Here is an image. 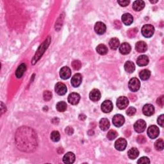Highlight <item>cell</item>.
Wrapping results in <instances>:
<instances>
[{"mask_svg":"<svg viewBox=\"0 0 164 164\" xmlns=\"http://www.w3.org/2000/svg\"><path fill=\"white\" fill-rule=\"evenodd\" d=\"M15 141L19 150L30 153L37 146V137L35 132L28 127L19 128L15 133Z\"/></svg>","mask_w":164,"mask_h":164,"instance_id":"1","label":"cell"},{"mask_svg":"<svg viewBox=\"0 0 164 164\" xmlns=\"http://www.w3.org/2000/svg\"><path fill=\"white\" fill-rule=\"evenodd\" d=\"M50 41H51V38L50 37H48L46 39V41L42 43V44L39 47V48L38 49L37 52H36V53L33 58V60H32L33 64H35V63L37 62L40 58H41L44 53L45 50L47 48V47L49 46Z\"/></svg>","mask_w":164,"mask_h":164,"instance_id":"2","label":"cell"},{"mask_svg":"<svg viewBox=\"0 0 164 164\" xmlns=\"http://www.w3.org/2000/svg\"><path fill=\"white\" fill-rule=\"evenodd\" d=\"M142 34L146 38L151 37L155 32L154 26L151 25H145L142 28Z\"/></svg>","mask_w":164,"mask_h":164,"instance_id":"3","label":"cell"},{"mask_svg":"<svg viewBox=\"0 0 164 164\" xmlns=\"http://www.w3.org/2000/svg\"><path fill=\"white\" fill-rule=\"evenodd\" d=\"M141 87V82L137 78H131L128 83V87L131 91L137 92Z\"/></svg>","mask_w":164,"mask_h":164,"instance_id":"4","label":"cell"},{"mask_svg":"<svg viewBox=\"0 0 164 164\" xmlns=\"http://www.w3.org/2000/svg\"><path fill=\"white\" fill-rule=\"evenodd\" d=\"M159 133H160L159 128L155 125L150 126L147 130V135L149 136V137L151 139H154L158 137Z\"/></svg>","mask_w":164,"mask_h":164,"instance_id":"5","label":"cell"},{"mask_svg":"<svg viewBox=\"0 0 164 164\" xmlns=\"http://www.w3.org/2000/svg\"><path fill=\"white\" fill-rule=\"evenodd\" d=\"M146 128V122L142 119H139L135 123L134 129L136 132L140 133L144 131Z\"/></svg>","mask_w":164,"mask_h":164,"instance_id":"6","label":"cell"},{"mask_svg":"<svg viewBox=\"0 0 164 164\" xmlns=\"http://www.w3.org/2000/svg\"><path fill=\"white\" fill-rule=\"evenodd\" d=\"M129 105V100L125 96L119 97L117 100V106L119 109L123 110Z\"/></svg>","mask_w":164,"mask_h":164,"instance_id":"7","label":"cell"},{"mask_svg":"<svg viewBox=\"0 0 164 164\" xmlns=\"http://www.w3.org/2000/svg\"><path fill=\"white\" fill-rule=\"evenodd\" d=\"M56 93H57L60 95H65L67 93V87L64 83L62 82H58L55 85V89Z\"/></svg>","mask_w":164,"mask_h":164,"instance_id":"8","label":"cell"},{"mask_svg":"<svg viewBox=\"0 0 164 164\" xmlns=\"http://www.w3.org/2000/svg\"><path fill=\"white\" fill-rule=\"evenodd\" d=\"M125 122V117L121 114H117L114 116L112 119V122L114 125L116 127H121L122 126L124 123Z\"/></svg>","mask_w":164,"mask_h":164,"instance_id":"9","label":"cell"},{"mask_svg":"<svg viewBox=\"0 0 164 164\" xmlns=\"http://www.w3.org/2000/svg\"><path fill=\"white\" fill-rule=\"evenodd\" d=\"M126 146H127V141L125 138H119L118 140L116 141L115 143V149L120 151L125 150L126 149Z\"/></svg>","mask_w":164,"mask_h":164,"instance_id":"10","label":"cell"},{"mask_svg":"<svg viewBox=\"0 0 164 164\" xmlns=\"http://www.w3.org/2000/svg\"><path fill=\"white\" fill-rule=\"evenodd\" d=\"M113 110V104L110 100H106L101 104V110L104 113H110Z\"/></svg>","mask_w":164,"mask_h":164,"instance_id":"11","label":"cell"},{"mask_svg":"<svg viewBox=\"0 0 164 164\" xmlns=\"http://www.w3.org/2000/svg\"><path fill=\"white\" fill-rule=\"evenodd\" d=\"M106 30V25L102 22H98L95 23L94 26V30L95 33L98 35H103L105 33Z\"/></svg>","mask_w":164,"mask_h":164,"instance_id":"12","label":"cell"},{"mask_svg":"<svg viewBox=\"0 0 164 164\" xmlns=\"http://www.w3.org/2000/svg\"><path fill=\"white\" fill-rule=\"evenodd\" d=\"M79 100H80V95L78 93H73L70 94L68 96V102L73 105H77Z\"/></svg>","mask_w":164,"mask_h":164,"instance_id":"13","label":"cell"},{"mask_svg":"<svg viewBox=\"0 0 164 164\" xmlns=\"http://www.w3.org/2000/svg\"><path fill=\"white\" fill-rule=\"evenodd\" d=\"M82 82V76L81 74L77 73L74 74L71 79V85L74 87H78Z\"/></svg>","mask_w":164,"mask_h":164,"instance_id":"14","label":"cell"},{"mask_svg":"<svg viewBox=\"0 0 164 164\" xmlns=\"http://www.w3.org/2000/svg\"><path fill=\"white\" fill-rule=\"evenodd\" d=\"M71 69L68 67H63L60 69V78L63 79H69L71 77Z\"/></svg>","mask_w":164,"mask_h":164,"instance_id":"15","label":"cell"},{"mask_svg":"<svg viewBox=\"0 0 164 164\" xmlns=\"http://www.w3.org/2000/svg\"><path fill=\"white\" fill-rule=\"evenodd\" d=\"M142 112L146 116H151L155 113V108L151 104H146L143 107Z\"/></svg>","mask_w":164,"mask_h":164,"instance_id":"16","label":"cell"},{"mask_svg":"<svg viewBox=\"0 0 164 164\" xmlns=\"http://www.w3.org/2000/svg\"><path fill=\"white\" fill-rule=\"evenodd\" d=\"M75 161V155L72 152H68L63 157V162L65 163H73Z\"/></svg>","mask_w":164,"mask_h":164,"instance_id":"17","label":"cell"},{"mask_svg":"<svg viewBox=\"0 0 164 164\" xmlns=\"http://www.w3.org/2000/svg\"><path fill=\"white\" fill-rule=\"evenodd\" d=\"M101 94L100 91L98 89H93L92 90L90 94H89V98L91 101H98L101 99Z\"/></svg>","mask_w":164,"mask_h":164,"instance_id":"18","label":"cell"},{"mask_svg":"<svg viewBox=\"0 0 164 164\" xmlns=\"http://www.w3.org/2000/svg\"><path fill=\"white\" fill-rule=\"evenodd\" d=\"M135 50L139 53H144L147 50V44L144 41H138L135 44Z\"/></svg>","mask_w":164,"mask_h":164,"instance_id":"19","label":"cell"},{"mask_svg":"<svg viewBox=\"0 0 164 164\" xmlns=\"http://www.w3.org/2000/svg\"><path fill=\"white\" fill-rule=\"evenodd\" d=\"M149 60L146 55H141L137 60V65L140 67L147 66L149 63Z\"/></svg>","mask_w":164,"mask_h":164,"instance_id":"20","label":"cell"},{"mask_svg":"<svg viewBox=\"0 0 164 164\" xmlns=\"http://www.w3.org/2000/svg\"><path fill=\"white\" fill-rule=\"evenodd\" d=\"M131 47L128 43L125 42L122 43L119 47V51L120 53L122 55H128L130 53Z\"/></svg>","mask_w":164,"mask_h":164,"instance_id":"21","label":"cell"},{"mask_svg":"<svg viewBox=\"0 0 164 164\" xmlns=\"http://www.w3.org/2000/svg\"><path fill=\"white\" fill-rule=\"evenodd\" d=\"M122 21L125 25L129 26L133 22V17L130 14H124L122 16Z\"/></svg>","mask_w":164,"mask_h":164,"instance_id":"22","label":"cell"},{"mask_svg":"<svg viewBox=\"0 0 164 164\" xmlns=\"http://www.w3.org/2000/svg\"><path fill=\"white\" fill-rule=\"evenodd\" d=\"M145 7V3L142 0H137L133 2V9L135 11H141Z\"/></svg>","mask_w":164,"mask_h":164,"instance_id":"23","label":"cell"},{"mask_svg":"<svg viewBox=\"0 0 164 164\" xmlns=\"http://www.w3.org/2000/svg\"><path fill=\"white\" fill-rule=\"evenodd\" d=\"M26 70V65L25 63H21L15 71V76L17 78H21Z\"/></svg>","mask_w":164,"mask_h":164,"instance_id":"24","label":"cell"},{"mask_svg":"<svg viewBox=\"0 0 164 164\" xmlns=\"http://www.w3.org/2000/svg\"><path fill=\"white\" fill-rule=\"evenodd\" d=\"M110 122L106 118H103L99 121V127L101 130L106 131L110 128Z\"/></svg>","mask_w":164,"mask_h":164,"instance_id":"25","label":"cell"},{"mask_svg":"<svg viewBox=\"0 0 164 164\" xmlns=\"http://www.w3.org/2000/svg\"><path fill=\"white\" fill-rule=\"evenodd\" d=\"M139 155V151L135 147H133L130 149L128 152V157L131 160H135L137 158Z\"/></svg>","mask_w":164,"mask_h":164,"instance_id":"26","label":"cell"},{"mask_svg":"<svg viewBox=\"0 0 164 164\" xmlns=\"http://www.w3.org/2000/svg\"><path fill=\"white\" fill-rule=\"evenodd\" d=\"M125 69L128 73H132L135 69V66L133 62L131 61H128L125 64Z\"/></svg>","mask_w":164,"mask_h":164,"instance_id":"27","label":"cell"},{"mask_svg":"<svg viewBox=\"0 0 164 164\" xmlns=\"http://www.w3.org/2000/svg\"><path fill=\"white\" fill-rule=\"evenodd\" d=\"M119 44H120V42L117 38L111 39L109 42V46L110 47V48L114 50H117L119 47Z\"/></svg>","mask_w":164,"mask_h":164,"instance_id":"28","label":"cell"},{"mask_svg":"<svg viewBox=\"0 0 164 164\" xmlns=\"http://www.w3.org/2000/svg\"><path fill=\"white\" fill-rule=\"evenodd\" d=\"M96 51L98 53L101 55H106L109 50H108V47L105 45L101 44H99L96 47Z\"/></svg>","mask_w":164,"mask_h":164,"instance_id":"29","label":"cell"},{"mask_svg":"<svg viewBox=\"0 0 164 164\" xmlns=\"http://www.w3.org/2000/svg\"><path fill=\"white\" fill-rule=\"evenodd\" d=\"M151 76V72L147 69H144L141 71V73L139 74V77L141 78L142 80H147Z\"/></svg>","mask_w":164,"mask_h":164,"instance_id":"30","label":"cell"},{"mask_svg":"<svg viewBox=\"0 0 164 164\" xmlns=\"http://www.w3.org/2000/svg\"><path fill=\"white\" fill-rule=\"evenodd\" d=\"M56 108H57V110L60 112H65L67 110V105L66 102L60 101L57 103Z\"/></svg>","mask_w":164,"mask_h":164,"instance_id":"31","label":"cell"},{"mask_svg":"<svg viewBox=\"0 0 164 164\" xmlns=\"http://www.w3.org/2000/svg\"><path fill=\"white\" fill-rule=\"evenodd\" d=\"M51 139L53 142H58L60 139V135L58 131H53L51 133Z\"/></svg>","mask_w":164,"mask_h":164,"instance_id":"32","label":"cell"},{"mask_svg":"<svg viewBox=\"0 0 164 164\" xmlns=\"http://www.w3.org/2000/svg\"><path fill=\"white\" fill-rule=\"evenodd\" d=\"M117 136H118L117 132L115 130H112L108 132L107 138H108V139L110 140V141H113V140H114L116 137H117Z\"/></svg>","mask_w":164,"mask_h":164,"instance_id":"33","label":"cell"},{"mask_svg":"<svg viewBox=\"0 0 164 164\" xmlns=\"http://www.w3.org/2000/svg\"><path fill=\"white\" fill-rule=\"evenodd\" d=\"M163 141L162 139H159L155 142V148L158 151H162L163 149Z\"/></svg>","mask_w":164,"mask_h":164,"instance_id":"34","label":"cell"},{"mask_svg":"<svg viewBox=\"0 0 164 164\" xmlns=\"http://www.w3.org/2000/svg\"><path fill=\"white\" fill-rule=\"evenodd\" d=\"M72 67L76 71H78L82 67V63L79 60H74L71 63Z\"/></svg>","mask_w":164,"mask_h":164,"instance_id":"35","label":"cell"},{"mask_svg":"<svg viewBox=\"0 0 164 164\" xmlns=\"http://www.w3.org/2000/svg\"><path fill=\"white\" fill-rule=\"evenodd\" d=\"M43 98L44 101H49L52 98V93L49 90H46L43 94Z\"/></svg>","mask_w":164,"mask_h":164,"instance_id":"36","label":"cell"},{"mask_svg":"<svg viewBox=\"0 0 164 164\" xmlns=\"http://www.w3.org/2000/svg\"><path fill=\"white\" fill-rule=\"evenodd\" d=\"M138 32V29L136 28H131L128 31V35L130 38H133L135 37L136 34Z\"/></svg>","mask_w":164,"mask_h":164,"instance_id":"37","label":"cell"},{"mask_svg":"<svg viewBox=\"0 0 164 164\" xmlns=\"http://www.w3.org/2000/svg\"><path fill=\"white\" fill-rule=\"evenodd\" d=\"M135 113H136V109L133 106L128 108V109L126 111L127 115L129 116H133L135 114Z\"/></svg>","mask_w":164,"mask_h":164,"instance_id":"38","label":"cell"},{"mask_svg":"<svg viewBox=\"0 0 164 164\" xmlns=\"http://www.w3.org/2000/svg\"><path fill=\"white\" fill-rule=\"evenodd\" d=\"M138 163H150V160L149 158H147L146 157H144L140 158L138 162Z\"/></svg>","mask_w":164,"mask_h":164,"instance_id":"39","label":"cell"},{"mask_svg":"<svg viewBox=\"0 0 164 164\" xmlns=\"http://www.w3.org/2000/svg\"><path fill=\"white\" fill-rule=\"evenodd\" d=\"M157 122L158 125L161 127L163 128L164 126V116L163 114L159 116L157 120Z\"/></svg>","mask_w":164,"mask_h":164,"instance_id":"40","label":"cell"},{"mask_svg":"<svg viewBox=\"0 0 164 164\" xmlns=\"http://www.w3.org/2000/svg\"><path fill=\"white\" fill-rule=\"evenodd\" d=\"M137 141L139 144H144V142H146V138L144 137V136L139 135V136H138V137H137Z\"/></svg>","mask_w":164,"mask_h":164,"instance_id":"41","label":"cell"},{"mask_svg":"<svg viewBox=\"0 0 164 164\" xmlns=\"http://www.w3.org/2000/svg\"><path fill=\"white\" fill-rule=\"evenodd\" d=\"M163 95H162V96L160 97H159L157 99V104H158V105H159L160 106H161V107H163Z\"/></svg>","mask_w":164,"mask_h":164,"instance_id":"42","label":"cell"},{"mask_svg":"<svg viewBox=\"0 0 164 164\" xmlns=\"http://www.w3.org/2000/svg\"><path fill=\"white\" fill-rule=\"evenodd\" d=\"M66 133L67 135H73V133H74V130H73V128H71L70 126H67L66 128Z\"/></svg>","mask_w":164,"mask_h":164,"instance_id":"43","label":"cell"},{"mask_svg":"<svg viewBox=\"0 0 164 164\" xmlns=\"http://www.w3.org/2000/svg\"><path fill=\"white\" fill-rule=\"evenodd\" d=\"M117 3L121 7H126L129 5L130 1H128V0H125V1H118Z\"/></svg>","mask_w":164,"mask_h":164,"instance_id":"44","label":"cell"},{"mask_svg":"<svg viewBox=\"0 0 164 164\" xmlns=\"http://www.w3.org/2000/svg\"><path fill=\"white\" fill-rule=\"evenodd\" d=\"M115 26L116 27V28H118L119 29V28H121V23H120L119 21H115Z\"/></svg>","mask_w":164,"mask_h":164,"instance_id":"45","label":"cell"},{"mask_svg":"<svg viewBox=\"0 0 164 164\" xmlns=\"http://www.w3.org/2000/svg\"><path fill=\"white\" fill-rule=\"evenodd\" d=\"M1 115H2L4 112H5V111H4L3 110L4 109L6 110V106L3 105V102H1Z\"/></svg>","mask_w":164,"mask_h":164,"instance_id":"46","label":"cell"},{"mask_svg":"<svg viewBox=\"0 0 164 164\" xmlns=\"http://www.w3.org/2000/svg\"><path fill=\"white\" fill-rule=\"evenodd\" d=\"M152 3H157L158 2V1H151Z\"/></svg>","mask_w":164,"mask_h":164,"instance_id":"47","label":"cell"}]
</instances>
